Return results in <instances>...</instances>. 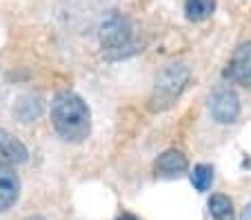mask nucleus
Wrapping results in <instances>:
<instances>
[{
  "label": "nucleus",
  "instance_id": "nucleus-1",
  "mask_svg": "<svg viewBox=\"0 0 251 220\" xmlns=\"http://www.w3.org/2000/svg\"><path fill=\"white\" fill-rule=\"evenodd\" d=\"M51 122L62 140L82 143L91 134V111L74 91H60L51 102Z\"/></svg>",
  "mask_w": 251,
  "mask_h": 220
},
{
  "label": "nucleus",
  "instance_id": "nucleus-2",
  "mask_svg": "<svg viewBox=\"0 0 251 220\" xmlns=\"http://www.w3.org/2000/svg\"><path fill=\"white\" fill-rule=\"evenodd\" d=\"M100 43L102 51L109 58H120L133 51V31L131 23L123 14H111L100 27Z\"/></svg>",
  "mask_w": 251,
  "mask_h": 220
},
{
  "label": "nucleus",
  "instance_id": "nucleus-3",
  "mask_svg": "<svg viewBox=\"0 0 251 220\" xmlns=\"http://www.w3.org/2000/svg\"><path fill=\"white\" fill-rule=\"evenodd\" d=\"M189 82V69L185 65H169L160 72L156 80V89L151 96V109H167L176 102V98L182 94V89Z\"/></svg>",
  "mask_w": 251,
  "mask_h": 220
},
{
  "label": "nucleus",
  "instance_id": "nucleus-4",
  "mask_svg": "<svg viewBox=\"0 0 251 220\" xmlns=\"http://www.w3.org/2000/svg\"><path fill=\"white\" fill-rule=\"evenodd\" d=\"M209 111L220 124H231L240 116V100L231 89H218L209 100Z\"/></svg>",
  "mask_w": 251,
  "mask_h": 220
},
{
  "label": "nucleus",
  "instance_id": "nucleus-5",
  "mask_svg": "<svg viewBox=\"0 0 251 220\" xmlns=\"http://www.w3.org/2000/svg\"><path fill=\"white\" fill-rule=\"evenodd\" d=\"M225 78L231 82H238L242 87H251V40L233 51L231 60H229L227 69H225Z\"/></svg>",
  "mask_w": 251,
  "mask_h": 220
},
{
  "label": "nucleus",
  "instance_id": "nucleus-6",
  "mask_svg": "<svg viewBox=\"0 0 251 220\" xmlns=\"http://www.w3.org/2000/svg\"><path fill=\"white\" fill-rule=\"evenodd\" d=\"M27 147L14 134L0 129V169H11L27 160Z\"/></svg>",
  "mask_w": 251,
  "mask_h": 220
},
{
  "label": "nucleus",
  "instance_id": "nucleus-7",
  "mask_svg": "<svg viewBox=\"0 0 251 220\" xmlns=\"http://www.w3.org/2000/svg\"><path fill=\"white\" fill-rule=\"evenodd\" d=\"M187 167H189V165H187V158L182 156V151H178V149H169V151L160 153L156 165H153L156 176H160V178H178L187 171Z\"/></svg>",
  "mask_w": 251,
  "mask_h": 220
},
{
  "label": "nucleus",
  "instance_id": "nucleus-8",
  "mask_svg": "<svg viewBox=\"0 0 251 220\" xmlns=\"http://www.w3.org/2000/svg\"><path fill=\"white\" fill-rule=\"evenodd\" d=\"M20 196V178L14 169H0V214L16 205Z\"/></svg>",
  "mask_w": 251,
  "mask_h": 220
},
{
  "label": "nucleus",
  "instance_id": "nucleus-9",
  "mask_svg": "<svg viewBox=\"0 0 251 220\" xmlns=\"http://www.w3.org/2000/svg\"><path fill=\"white\" fill-rule=\"evenodd\" d=\"M209 218L211 220H236V211H233L231 198L216 194L209 198Z\"/></svg>",
  "mask_w": 251,
  "mask_h": 220
},
{
  "label": "nucleus",
  "instance_id": "nucleus-10",
  "mask_svg": "<svg viewBox=\"0 0 251 220\" xmlns=\"http://www.w3.org/2000/svg\"><path fill=\"white\" fill-rule=\"evenodd\" d=\"M213 9H216V0H185V14L194 23L209 18Z\"/></svg>",
  "mask_w": 251,
  "mask_h": 220
},
{
  "label": "nucleus",
  "instance_id": "nucleus-11",
  "mask_svg": "<svg viewBox=\"0 0 251 220\" xmlns=\"http://www.w3.org/2000/svg\"><path fill=\"white\" fill-rule=\"evenodd\" d=\"M14 114L20 118V122H31L33 118H38L40 114V98L23 96L14 107Z\"/></svg>",
  "mask_w": 251,
  "mask_h": 220
},
{
  "label": "nucleus",
  "instance_id": "nucleus-12",
  "mask_svg": "<svg viewBox=\"0 0 251 220\" xmlns=\"http://www.w3.org/2000/svg\"><path fill=\"white\" fill-rule=\"evenodd\" d=\"M213 182V169L211 165H196L194 171H191V185L198 189V192H207Z\"/></svg>",
  "mask_w": 251,
  "mask_h": 220
},
{
  "label": "nucleus",
  "instance_id": "nucleus-13",
  "mask_svg": "<svg viewBox=\"0 0 251 220\" xmlns=\"http://www.w3.org/2000/svg\"><path fill=\"white\" fill-rule=\"evenodd\" d=\"M118 220H138V218H136V216H131V214H125V216H120Z\"/></svg>",
  "mask_w": 251,
  "mask_h": 220
},
{
  "label": "nucleus",
  "instance_id": "nucleus-14",
  "mask_svg": "<svg viewBox=\"0 0 251 220\" xmlns=\"http://www.w3.org/2000/svg\"><path fill=\"white\" fill-rule=\"evenodd\" d=\"M27 220H45L43 216H31V218H27Z\"/></svg>",
  "mask_w": 251,
  "mask_h": 220
}]
</instances>
